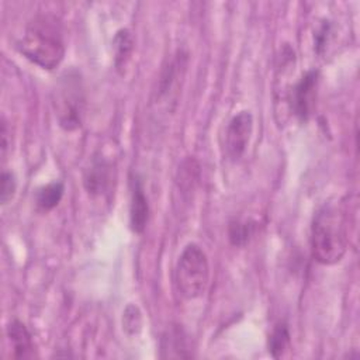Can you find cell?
I'll return each instance as SVG.
<instances>
[{"mask_svg": "<svg viewBox=\"0 0 360 360\" xmlns=\"http://www.w3.org/2000/svg\"><path fill=\"white\" fill-rule=\"evenodd\" d=\"M349 246V211L342 198L325 201L311 224V250L321 264H335Z\"/></svg>", "mask_w": 360, "mask_h": 360, "instance_id": "cell-1", "label": "cell"}, {"mask_svg": "<svg viewBox=\"0 0 360 360\" xmlns=\"http://www.w3.org/2000/svg\"><path fill=\"white\" fill-rule=\"evenodd\" d=\"M17 48L37 66L55 69L65 56V42L58 20L44 14L34 17L27 24Z\"/></svg>", "mask_w": 360, "mask_h": 360, "instance_id": "cell-2", "label": "cell"}, {"mask_svg": "<svg viewBox=\"0 0 360 360\" xmlns=\"http://www.w3.org/2000/svg\"><path fill=\"white\" fill-rule=\"evenodd\" d=\"M174 280L179 292L186 300L201 297L210 281V264L205 252L195 243L187 245L179 256Z\"/></svg>", "mask_w": 360, "mask_h": 360, "instance_id": "cell-3", "label": "cell"}, {"mask_svg": "<svg viewBox=\"0 0 360 360\" xmlns=\"http://www.w3.org/2000/svg\"><path fill=\"white\" fill-rule=\"evenodd\" d=\"M83 91L77 75L68 73L59 82L55 97V114L59 125L66 131L77 129L82 125L83 115Z\"/></svg>", "mask_w": 360, "mask_h": 360, "instance_id": "cell-4", "label": "cell"}, {"mask_svg": "<svg viewBox=\"0 0 360 360\" xmlns=\"http://www.w3.org/2000/svg\"><path fill=\"white\" fill-rule=\"evenodd\" d=\"M319 83V72L308 70L302 77L294 84L290 93V105L292 112L302 121L308 120L312 114L316 100V90Z\"/></svg>", "mask_w": 360, "mask_h": 360, "instance_id": "cell-5", "label": "cell"}, {"mask_svg": "<svg viewBox=\"0 0 360 360\" xmlns=\"http://www.w3.org/2000/svg\"><path fill=\"white\" fill-rule=\"evenodd\" d=\"M253 132V117L240 111L229 121L225 131V150L231 160H238L245 153Z\"/></svg>", "mask_w": 360, "mask_h": 360, "instance_id": "cell-6", "label": "cell"}, {"mask_svg": "<svg viewBox=\"0 0 360 360\" xmlns=\"http://www.w3.org/2000/svg\"><path fill=\"white\" fill-rule=\"evenodd\" d=\"M188 55L183 51H179L174 58L163 68L159 82H158V90L156 97L159 101L166 103H176L177 94L180 91V84L183 82L186 69H187V58Z\"/></svg>", "mask_w": 360, "mask_h": 360, "instance_id": "cell-7", "label": "cell"}, {"mask_svg": "<svg viewBox=\"0 0 360 360\" xmlns=\"http://www.w3.org/2000/svg\"><path fill=\"white\" fill-rule=\"evenodd\" d=\"M111 180H112L111 163L103 156L93 158L90 166L86 169L84 180H83L87 193L91 195L104 194L108 190Z\"/></svg>", "mask_w": 360, "mask_h": 360, "instance_id": "cell-8", "label": "cell"}, {"mask_svg": "<svg viewBox=\"0 0 360 360\" xmlns=\"http://www.w3.org/2000/svg\"><path fill=\"white\" fill-rule=\"evenodd\" d=\"M131 188V205H129V224L131 229L136 233H142L146 228L149 218V204L143 191L142 181L139 177H134Z\"/></svg>", "mask_w": 360, "mask_h": 360, "instance_id": "cell-9", "label": "cell"}, {"mask_svg": "<svg viewBox=\"0 0 360 360\" xmlns=\"http://www.w3.org/2000/svg\"><path fill=\"white\" fill-rule=\"evenodd\" d=\"M7 336L11 343L13 357L27 359L34 354V343L27 326L20 321H11L7 326Z\"/></svg>", "mask_w": 360, "mask_h": 360, "instance_id": "cell-10", "label": "cell"}, {"mask_svg": "<svg viewBox=\"0 0 360 360\" xmlns=\"http://www.w3.org/2000/svg\"><path fill=\"white\" fill-rule=\"evenodd\" d=\"M63 191H65V187L60 181H52L42 186L41 188L37 190V194H35V202L38 208L42 211L53 210L62 200Z\"/></svg>", "mask_w": 360, "mask_h": 360, "instance_id": "cell-11", "label": "cell"}, {"mask_svg": "<svg viewBox=\"0 0 360 360\" xmlns=\"http://www.w3.org/2000/svg\"><path fill=\"white\" fill-rule=\"evenodd\" d=\"M112 48H114V63L117 69H121L122 66H125L134 48L131 32L128 30H120L112 39Z\"/></svg>", "mask_w": 360, "mask_h": 360, "instance_id": "cell-12", "label": "cell"}, {"mask_svg": "<svg viewBox=\"0 0 360 360\" xmlns=\"http://www.w3.org/2000/svg\"><path fill=\"white\" fill-rule=\"evenodd\" d=\"M290 347V332L284 322L277 323L269 339V352L273 357H281Z\"/></svg>", "mask_w": 360, "mask_h": 360, "instance_id": "cell-13", "label": "cell"}, {"mask_svg": "<svg viewBox=\"0 0 360 360\" xmlns=\"http://www.w3.org/2000/svg\"><path fill=\"white\" fill-rule=\"evenodd\" d=\"M253 231H255V222L235 219L229 224V228H228L229 240L235 246H243L252 238Z\"/></svg>", "mask_w": 360, "mask_h": 360, "instance_id": "cell-14", "label": "cell"}, {"mask_svg": "<svg viewBox=\"0 0 360 360\" xmlns=\"http://www.w3.org/2000/svg\"><path fill=\"white\" fill-rule=\"evenodd\" d=\"M122 328L128 335H138L142 329V312L141 309L129 304L127 305L124 314H122Z\"/></svg>", "mask_w": 360, "mask_h": 360, "instance_id": "cell-15", "label": "cell"}, {"mask_svg": "<svg viewBox=\"0 0 360 360\" xmlns=\"http://www.w3.org/2000/svg\"><path fill=\"white\" fill-rule=\"evenodd\" d=\"M1 184H0V201L3 205H6L7 202H10L15 194V177L11 172L4 170L1 173Z\"/></svg>", "mask_w": 360, "mask_h": 360, "instance_id": "cell-16", "label": "cell"}, {"mask_svg": "<svg viewBox=\"0 0 360 360\" xmlns=\"http://www.w3.org/2000/svg\"><path fill=\"white\" fill-rule=\"evenodd\" d=\"M330 32H332L330 24L329 22H323L321 25V28L318 30V32L315 34V49H316V52L321 53L325 49V46H326L328 41H329Z\"/></svg>", "mask_w": 360, "mask_h": 360, "instance_id": "cell-17", "label": "cell"}, {"mask_svg": "<svg viewBox=\"0 0 360 360\" xmlns=\"http://www.w3.org/2000/svg\"><path fill=\"white\" fill-rule=\"evenodd\" d=\"M1 156L3 159H6L7 150L11 146V135H10V129H8V122L3 118L1 120Z\"/></svg>", "mask_w": 360, "mask_h": 360, "instance_id": "cell-18", "label": "cell"}]
</instances>
